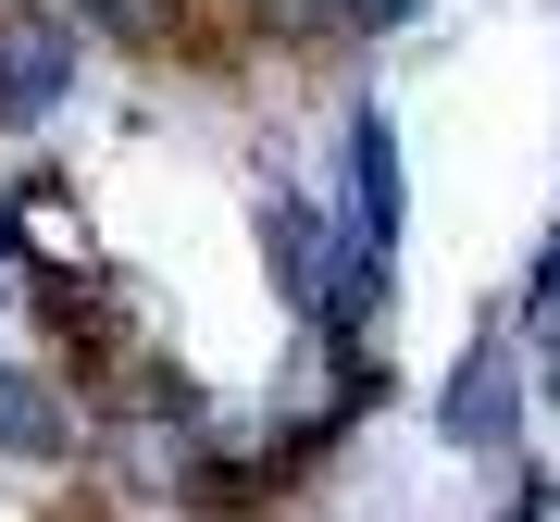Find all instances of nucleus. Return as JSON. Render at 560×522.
<instances>
[{"mask_svg":"<svg viewBox=\"0 0 560 522\" xmlns=\"http://www.w3.org/2000/svg\"><path fill=\"white\" fill-rule=\"evenodd\" d=\"M62 100H75V25H62V13H13V25H0V112L50 124Z\"/></svg>","mask_w":560,"mask_h":522,"instance_id":"nucleus-1","label":"nucleus"},{"mask_svg":"<svg viewBox=\"0 0 560 522\" xmlns=\"http://www.w3.org/2000/svg\"><path fill=\"white\" fill-rule=\"evenodd\" d=\"M511 411H523V385H511V348L486 336L474 361L448 373V399H436V436L460 448V461H486V448H511Z\"/></svg>","mask_w":560,"mask_h":522,"instance_id":"nucleus-2","label":"nucleus"},{"mask_svg":"<svg viewBox=\"0 0 560 522\" xmlns=\"http://www.w3.org/2000/svg\"><path fill=\"white\" fill-rule=\"evenodd\" d=\"M349 212H361V249L386 261V237H399V212H411V187H399V138H386V112H361V124H349Z\"/></svg>","mask_w":560,"mask_h":522,"instance_id":"nucleus-3","label":"nucleus"},{"mask_svg":"<svg viewBox=\"0 0 560 522\" xmlns=\"http://www.w3.org/2000/svg\"><path fill=\"white\" fill-rule=\"evenodd\" d=\"M0 237H25V249H38L62 286H88V212L62 200V187H25V200L0 212Z\"/></svg>","mask_w":560,"mask_h":522,"instance_id":"nucleus-4","label":"nucleus"},{"mask_svg":"<svg viewBox=\"0 0 560 522\" xmlns=\"http://www.w3.org/2000/svg\"><path fill=\"white\" fill-rule=\"evenodd\" d=\"M0 448H25V461H62V448H75L62 399H50L38 373H13V361H0Z\"/></svg>","mask_w":560,"mask_h":522,"instance_id":"nucleus-5","label":"nucleus"},{"mask_svg":"<svg viewBox=\"0 0 560 522\" xmlns=\"http://www.w3.org/2000/svg\"><path fill=\"white\" fill-rule=\"evenodd\" d=\"M88 25H113V38H162V25H175V0H75Z\"/></svg>","mask_w":560,"mask_h":522,"instance_id":"nucleus-6","label":"nucleus"},{"mask_svg":"<svg viewBox=\"0 0 560 522\" xmlns=\"http://www.w3.org/2000/svg\"><path fill=\"white\" fill-rule=\"evenodd\" d=\"M511 522H560V485H536V473H523V498H511Z\"/></svg>","mask_w":560,"mask_h":522,"instance_id":"nucleus-7","label":"nucleus"},{"mask_svg":"<svg viewBox=\"0 0 560 522\" xmlns=\"http://www.w3.org/2000/svg\"><path fill=\"white\" fill-rule=\"evenodd\" d=\"M423 0H349V25H411Z\"/></svg>","mask_w":560,"mask_h":522,"instance_id":"nucleus-8","label":"nucleus"},{"mask_svg":"<svg viewBox=\"0 0 560 522\" xmlns=\"http://www.w3.org/2000/svg\"><path fill=\"white\" fill-rule=\"evenodd\" d=\"M0 299H13V261H0Z\"/></svg>","mask_w":560,"mask_h":522,"instance_id":"nucleus-9","label":"nucleus"},{"mask_svg":"<svg viewBox=\"0 0 560 522\" xmlns=\"http://www.w3.org/2000/svg\"><path fill=\"white\" fill-rule=\"evenodd\" d=\"M548 411H560V373H548Z\"/></svg>","mask_w":560,"mask_h":522,"instance_id":"nucleus-10","label":"nucleus"}]
</instances>
